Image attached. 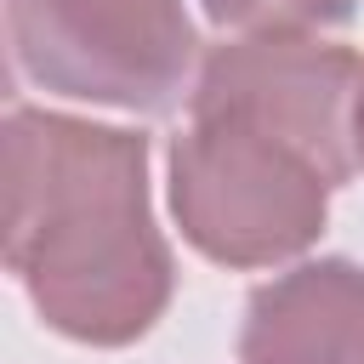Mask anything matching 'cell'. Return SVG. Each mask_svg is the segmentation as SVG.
I'll return each instance as SVG.
<instances>
[{"instance_id": "6da1fadb", "label": "cell", "mask_w": 364, "mask_h": 364, "mask_svg": "<svg viewBox=\"0 0 364 364\" xmlns=\"http://www.w3.org/2000/svg\"><path fill=\"white\" fill-rule=\"evenodd\" d=\"M6 267L46 330L142 341L176 290L148 199V136L57 108L6 114Z\"/></svg>"}, {"instance_id": "7a4b0ae2", "label": "cell", "mask_w": 364, "mask_h": 364, "mask_svg": "<svg viewBox=\"0 0 364 364\" xmlns=\"http://www.w3.org/2000/svg\"><path fill=\"white\" fill-rule=\"evenodd\" d=\"M336 182L290 142L233 119L188 114L171 136V216L216 267H279L318 245Z\"/></svg>"}, {"instance_id": "3957f363", "label": "cell", "mask_w": 364, "mask_h": 364, "mask_svg": "<svg viewBox=\"0 0 364 364\" xmlns=\"http://www.w3.org/2000/svg\"><path fill=\"white\" fill-rule=\"evenodd\" d=\"M11 63L51 97L165 114L199 51L182 0H6Z\"/></svg>"}, {"instance_id": "277c9868", "label": "cell", "mask_w": 364, "mask_h": 364, "mask_svg": "<svg viewBox=\"0 0 364 364\" xmlns=\"http://www.w3.org/2000/svg\"><path fill=\"white\" fill-rule=\"evenodd\" d=\"M358 91L364 57L347 46H330L318 34H233L199 63L188 114H233L301 148L341 188L358 171Z\"/></svg>"}, {"instance_id": "5b68a950", "label": "cell", "mask_w": 364, "mask_h": 364, "mask_svg": "<svg viewBox=\"0 0 364 364\" xmlns=\"http://www.w3.org/2000/svg\"><path fill=\"white\" fill-rule=\"evenodd\" d=\"M239 364H364V267L296 262L245 301Z\"/></svg>"}, {"instance_id": "8992f818", "label": "cell", "mask_w": 364, "mask_h": 364, "mask_svg": "<svg viewBox=\"0 0 364 364\" xmlns=\"http://www.w3.org/2000/svg\"><path fill=\"white\" fill-rule=\"evenodd\" d=\"M216 28L233 34H318L341 28L358 0H199Z\"/></svg>"}, {"instance_id": "52a82bcc", "label": "cell", "mask_w": 364, "mask_h": 364, "mask_svg": "<svg viewBox=\"0 0 364 364\" xmlns=\"http://www.w3.org/2000/svg\"><path fill=\"white\" fill-rule=\"evenodd\" d=\"M353 142H358V165H364V91H358V114H353Z\"/></svg>"}]
</instances>
